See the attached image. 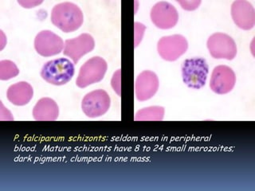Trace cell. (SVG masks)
Returning a JSON list of instances; mask_svg holds the SVG:
<instances>
[{
  "mask_svg": "<svg viewBox=\"0 0 255 191\" xmlns=\"http://www.w3.org/2000/svg\"><path fill=\"white\" fill-rule=\"evenodd\" d=\"M51 22L65 33L76 31L83 24V12L74 2H61L52 9Z\"/></svg>",
  "mask_w": 255,
  "mask_h": 191,
  "instance_id": "1",
  "label": "cell"
},
{
  "mask_svg": "<svg viewBox=\"0 0 255 191\" xmlns=\"http://www.w3.org/2000/svg\"><path fill=\"white\" fill-rule=\"evenodd\" d=\"M75 73L74 62L67 58L51 60L44 64L41 77L45 82L53 86H61L71 81Z\"/></svg>",
  "mask_w": 255,
  "mask_h": 191,
  "instance_id": "2",
  "label": "cell"
},
{
  "mask_svg": "<svg viewBox=\"0 0 255 191\" xmlns=\"http://www.w3.org/2000/svg\"><path fill=\"white\" fill-rule=\"evenodd\" d=\"M183 83L193 90H200L205 86L209 66L204 58H194L187 59L181 66Z\"/></svg>",
  "mask_w": 255,
  "mask_h": 191,
  "instance_id": "3",
  "label": "cell"
},
{
  "mask_svg": "<svg viewBox=\"0 0 255 191\" xmlns=\"http://www.w3.org/2000/svg\"><path fill=\"white\" fill-rule=\"evenodd\" d=\"M107 70L108 64L104 58L101 57L90 58L80 69L76 85L80 89H84L102 82Z\"/></svg>",
  "mask_w": 255,
  "mask_h": 191,
  "instance_id": "4",
  "label": "cell"
},
{
  "mask_svg": "<svg viewBox=\"0 0 255 191\" xmlns=\"http://www.w3.org/2000/svg\"><path fill=\"white\" fill-rule=\"evenodd\" d=\"M210 54L215 59H235L237 55V46L231 36L223 33H215L210 36L207 42Z\"/></svg>",
  "mask_w": 255,
  "mask_h": 191,
  "instance_id": "5",
  "label": "cell"
},
{
  "mask_svg": "<svg viewBox=\"0 0 255 191\" xmlns=\"http://www.w3.org/2000/svg\"><path fill=\"white\" fill-rule=\"evenodd\" d=\"M188 42L181 34L164 36L159 40L157 51L159 56L167 62H175L185 54Z\"/></svg>",
  "mask_w": 255,
  "mask_h": 191,
  "instance_id": "6",
  "label": "cell"
},
{
  "mask_svg": "<svg viewBox=\"0 0 255 191\" xmlns=\"http://www.w3.org/2000/svg\"><path fill=\"white\" fill-rule=\"evenodd\" d=\"M111 99L107 92L94 90L85 96L82 99V108L88 117L97 118L105 115L110 109Z\"/></svg>",
  "mask_w": 255,
  "mask_h": 191,
  "instance_id": "7",
  "label": "cell"
},
{
  "mask_svg": "<svg viewBox=\"0 0 255 191\" xmlns=\"http://www.w3.org/2000/svg\"><path fill=\"white\" fill-rule=\"evenodd\" d=\"M150 17L152 23L161 30L175 27L179 21V13L176 8L165 1L156 2L152 6Z\"/></svg>",
  "mask_w": 255,
  "mask_h": 191,
  "instance_id": "8",
  "label": "cell"
},
{
  "mask_svg": "<svg viewBox=\"0 0 255 191\" xmlns=\"http://www.w3.org/2000/svg\"><path fill=\"white\" fill-rule=\"evenodd\" d=\"M64 42L58 34L51 30L39 32L34 38V49L42 57H52L63 52Z\"/></svg>",
  "mask_w": 255,
  "mask_h": 191,
  "instance_id": "9",
  "label": "cell"
},
{
  "mask_svg": "<svg viewBox=\"0 0 255 191\" xmlns=\"http://www.w3.org/2000/svg\"><path fill=\"white\" fill-rule=\"evenodd\" d=\"M95 41L90 34H82L77 38L66 40L64 44V55L71 58L74 64H78L79 60L94 50Z\"/></svg>",
  "mask_w": 255,
  "mask_h": 191,
  "instance_id": "10",
  "label": "cell"
},
{
  "mask_svg": "<svg viewBox=\"0 0 255 191\" xmlns=\"http://www.w3.org/2000/svg\"><path fill=\"white\" fill-rule=\"evenodd\" d=\"M236 84V75L231 67L219 66L214 69L211 74L210 87L219 95L227 94L232 91Z\"/></svg>",
  "mask_w": 255,
  "mask_h": 191,
  "instance_id": "11",
  "label": "cell"
},
{
  "mask_svg": "<svg viewBox=\"0 0 255 191\" xmlns=\"http://www.w3.org/2000/svg\"><path fill=\"white\" fill-rule=\"evenodd\" d=\"M159 81L154 72L144 70L135 80V96L139 101H145L153 97L159 90Z\"/></svg>",
  "mask_w": 255,
  "mask_h": 191,
  "instance_id": "12",
  "label": "cell"
},
{
  "mask_svg": "<svg viewBox=\"0 0 255 191\" xmlns=\"http://www.w3.org/2000/svg\"><path fill=\"white\" fill-rule=\"evenodd\" d=\"M231 16L236 26L242 30H250L255 26V8L248 1H235L231 5Z\"/></svg>",
  "mask_w": 255,
  "mask_h": 191,
  "instance_id": "13",
  "label": "cell"
},
{
  "mask_svg": "<svg viewBox=\"0 0 255 191\" xmlns=\"http://www.w3.org/2000/svg\"><path fill=\"white\" fill-rule=\"evenodd\" d=\"M34 96V90L30 84L20 82L8 88L6 97L16 106H24L29 103Z\"/></svg>",
  "mask_w": 255,
  "mask_h": 191,
  "instance_id": "14",
  "label": "cell"
},
{
  "mask_svg": "<svg viewBox=\"0 0 255 191\" xmlns=\"http://www.w3.org/2000/svg\"><path fill=\"white\" fill-rule=\"evenodd\" d=\"M58 104L51 98L40 99L33 108V116L37 121H54L58 119Z\"/></svg>",
  "mask_w": 255,
  "mask_h": 191,
  "instance_id": "15",
  "label": "cell"
},
{
  "mask_svg": "<svg viewBox=\"0 0 255 191\" xmlns=\"http://www.w3.org/2000/svg\"><path fill=\"white\" fill-rule=\"evenodd\" d=\"M165 109L161 106H151L139 110L135 116V121H161L164 117Z\"/></svg>",
  "mask_w": 255,
  "mask_h": 191,
  "instance_id": "16",
  "label": "cell"
},
{
  "mask_svg": "<svg viewBox=\"0 0 255 191\" xmlns=\"http://www.w3.org/2000/svg\"><path fill=\"white\" fill-rule=\"evenodd\" d=\"M19 74V70L14 62L10 60H2L0 62V80L7 81L15 78Z\"/></svg>",
  "mask_w": 255,
  "mask_h": 191,
  "instance_id": "17",
  "label": "cell"
},
{
  "mask_svg": "<svg viewBox=\"0 0 255 191\" xmlns=\"http://www.w3.org/2000/svg\"><path fill=\"white\" fill-rule=\"evenodd\" d=\"M146 26L140 22H135L134 23V45L135 47H137L139 43L141 42L143 38V34L145 32Z\"/></svg>",
  "mask_w": 255,
  "mask_h": 191,
  "instance_id": "18",
  "label": "cell"
},
{
  "mask_svg": "<svg viewBox=\"0 0 255 191\" xmlns=\"http://www.w3.org/2000/svg\"><path fill=\"white\" fill-rule=\"evenodd\" d=\"M111 86L116 94L122 96V70H118L114 73L111 80Z\"/></svg>",
  "mask_w": 255,
  "mask_h": 191,
  "instance_id": "19",
  "label": "cell"
},
{
  "mask_svg": "<svg viewBox=\"0 0 255 191\" xmlns=\"http://www.w3.org/2000/svg\"><path fill=\"white\" fill-rule=\"evenodd\" d=\"M178 3L180 4V6L183 8V10H195L199 8L201 4L200 0H192V1H187V0H183V1H177Z\"/></svg>",
  "mask_w": 255,
  "mask_h": 191,
  "instance_id": "20",
  "label": "cell"
},
{
  "mask_svg": "<svg viewBox=\"0 0 255 191\" xmlns=\"http://www.w3.org/2000/svg\"><path fill=\"white\" fill-rule=\"evenodd\" d=\"M43 1L42 0H40V1H38V0H18V4H20L22 7L27 8V9H30V8H34L35 6H38L40 4L42 3Z\"/></svg>",
  "mask_w": 255,
  "mask_h": 191,
  "instance_id": "21",
  "label": "cell"
}]
</instances>
